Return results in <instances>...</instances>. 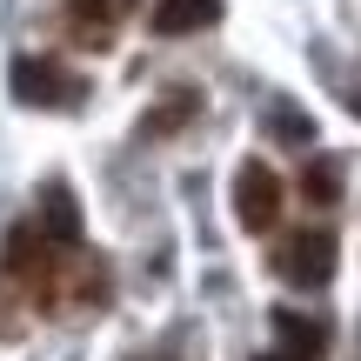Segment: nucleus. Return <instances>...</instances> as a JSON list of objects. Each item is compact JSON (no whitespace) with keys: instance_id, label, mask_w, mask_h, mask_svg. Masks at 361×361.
Instances as JSON below:
<instances>
[{"instance_id":"obj_8","label":"nucleus","mask_w":361,"mask_h":361,"mask_svg":"<svg viewBox=\"0 0 361 361\" xmlns=\"http://www.w3.org/2000/svg\"><path fill=\"white\" fill-rule=\"evenodd\" d=\"M194 107H201V94H188V87H174V94H168V101H161V107H154V114H147V134H174V128H180V121H188V114H194Z\"/></svg>"},{"instance_id":"obj_2","label":"nucleus","mask_w":361,"mask_h":361,"mask_svg":"<svg viewBox=\"0 0 361 361\" xmlns=\"http://www.w3.org/2000/svg\"><path fill=\"white\" fill-rule=\"evenodd\" d=\"M274 274L281 281H295V288H322L328 274H335V234H322V228H301V234H288L281 247H274Z\"/></svg>"},{"instance_id":"obj_6","label":"nucleus","mask_w":361,"mask_h":361,"mask_svg":"<svg viewBox=\"0 0 361 361\" xmlns=\"http://www.w3.org/2000/svg\"><path fill=\"white\" fill-rule=\"evenodd\" d=\"M301 201H308V207H335L341 201V161L314 154L308 168H301Z\"/></svg>"},{"instance_id":"obj_7","label":"nucleus","mask_w":361,"mask_h":361,"mask_svg":"<svg viewBox=\"0 0 361 361\" xmlns=\"http://www.w3.org/2000/svg\"><path fill=\"white\" fill-rule=\"evenodd\" d=\"M34 221L54 234V241H67V247L80 241V214H74V201H67V188H47V201H40V214H34Z\"/></svg>"},{"instance_id":"obj_3","label":"nucleus","mask_w":361,"mask_h":361,"mask_svg":"<svg viewBox=\"0 0 361 361\" xmlns=\"http://www.w3.org/2000/svg\"><path fill=\"white\" fill-rule=\"evenodd\" d=\"M13 94L34 101V107H67L80 94V80L67 67H54V61H13Z\"/></svg>"},{"instance_id":"obj_1","label":"nucleus","mask_w":361,"mask_h":361,"mask_svg":"<svg viewBox=\"0 0 361 361\" xmlns=\"http://www.w3.org/2000/svg\"><path fill=\"white\" fill-rule=\"evenodd\" d=\"M234 221L247 234H268L281 221V174L268 161H241V174H234Z\"/></svg>"},{"instance_id":"obj_5","label":"nucleus","mask_w":361,"mask_h":361,"mask_svg":"<svg viewBox=\"0 0 361 361\" xmlns=\"http://www.w3.org/2000/svg\"><path fill=\"white\" fill-rule=\"evenodd\" d=\"M154 34H194V27H207V20H221V0H154Z\"/></svg>"},{"instance_id":"obj_4","label":"nucleus","mask_w":361,"mask_h":361,"mask_svg":"<svg viewBox=\"0 0 361 361\" xmlns=\"http://www.w3.org/2000/svg\"><path fill=\"white\" fill-rule=\"evenodd\" d=\"M121 20V0H67V27H74L80 47H107Z\"/></svg>"}]
</instances>
